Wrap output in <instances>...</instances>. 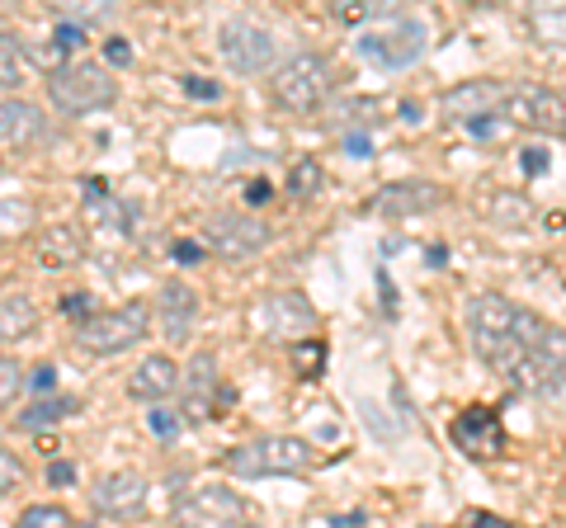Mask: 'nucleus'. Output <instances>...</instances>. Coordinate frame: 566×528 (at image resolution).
<instances>
[{"label":"nucleus","instance_id":"obj_1","mask_svg":"<svg viewBox=\"0 0 566 528\" xmlns=\"http://www.w3.org/2000/svg\"><path fill=\"white\" fill-rule=\"evenodd\" d=\"M468 340L495 378L515 387L524 368V307L501 293H476L468 303Z\"/></svg>","mask_w":566,"mask_h":528},{"label":"nucleus","instance_id":"obj_2","mask_svg":"<svg viewBox=\"0 0 566 528\" xmlns=\"http://www.w3.org/2000/svg\"><path fill=\"white\" fill-rule=\"evenodd\" d=\"M222 467L232 472V477H245V482L303 477V472L316 467V448L307 444V439H297V434H264V439H251V444L227 448Z\"/></svg>","mask_w":566,"mask_h":528},{"label":"nucleus","instance_id":"obj_3","mask_svg":"<svg viewBox=\"0 0 566 528\" xmlns=\"http://www.w3.org/2000/svg\"><path fill=\"white\" fill-rule=\"evenodd\" d=\"M274 104L289 114H316L335 95V66L326 52H293L289 62L274 66L270 76Z\"/></svg>","mask_w":566,"mask_h":528},{"label":"nucleus","instance_id":"obj_4","mask_svg":"<svg viewBox=\"0 0 566 528\" xmlns=\"http://www.w3.org/2000/svg\"><path fill=\"white\" fill-rule=\"evenodd\" d=\"M520 392H566V330L547 326L524 307V368L515 378Z\"/></svg>","mask_w":566,"mask_h":528},{"label":"nucleus","instance_id":"obj_5","mask_svg":"<svg viewBox=\"0 0 566 528\" xmlns=\"http://www.w3.org/2000/svg\"><path fill=\"white\" fill-rule=\"evenodd\" d=\"M48 99L57 104L66 118H85L99 109H114L118 99V81L104 72L99 62H62L48 76Z\"/></svg>","mask_w":566,"mask_h":528},{"label":"nucleus","instance_id":"obj_6","mask_svg":"<svg viewBox=\"0 0 566 528\" xmlns=\"http://www.w3.org/2000/svg\"><path fill=\"white\" fill-rule=\"evenodd\" d=\"M151 326V307L147 303H123V307H109V311H91L85 321L76 326V345L85 355H123L133 349Z\"/></svg>","mask_w":566,"mask_h":528},{"label":"nucleus","instance_id":"obj_7","mask_svg":"<svg viewBox=\"0 0 566 528\" xmlns=\"http://www.w3.org/2000/svg\"><path fill=\"white\" fill-rule=\"evenodd\" d=\"M424 47H430L424 20H387L378 29L359 33V57L374 62L378 72H406V66H416L424 57Z\"/></svg>","mask_w":566,"mask_h":528},{"label":"nucleus","instance_id":"obj_8","mask_svg":"<svg viewBox=\"0 0 566 528\" xmlns=\"http://www.w3.org/2000/svg\"><path fill=\"white\" fill-rule=\"evenodd\" d=\"M251 519H255V509L232 486H199L175 505V524H189V528H237Z\"/></svg>","mask_w":566,"mask_h":528},{"label":"nucleus","instance_id":"obj_9","mask_svg":"<svg viewBox=\"0 0 566 528\" xmlns=\"http://www.w3.org/2000/svg\"><path fill=\"white\" fill-rule=\"evenodd\" d=\"M505 118L528 133L566 137V91H553V85H510Z\"/></svg>","mask_w":566,"mask_h":528},{"label":"nucleus","instance_id":"obj_10","mask_svg":"<svg viewBox=\"0 0 566 528\" xmlns=\"http://www.w3.org/2000/svg\"><path fill=\"white\" fill-rule=\"evenodd\" d=\"M270 241L274 232L251 213H212L203 226V245L222 260H255Z\"/></svg>","mask_w":566,"mask_h":528},{"label":"nucleus","instance_id":"obj_11","mask_svg":"<svg viewBox=\"0 0 566 528\" xmlns=\"http://www.w3.org/2000/svg\"><path fill=\"white\" fill-rule=\"evenodd\" d=\"M505 104H510V81H463L449 85L439 109L453 123H476V118H505Z\"/></svg>","mask_w":566,"mask_h":528},{"label":"nucleus","instance_id":"obj_12","mask_svg":"<svg viewBox=\"0 0 566 528\" xmlns=\"http://www.w3.org/2000/svg\"><path fill=\"white\" fill-rule=\"evenodd\" d=\"M218 47H222V57H227L232 72L251 76V72H270V66H274V39L260 24H245V20L222 24Z\"/></svg>","mask_w":566,"mask_h":528},{"label":"nucleus","instance_id":"obj_13","mask_svg":"<svg viewBox=\"0 0 566 528\" xmlns=\"http://www.w3.org/2000/svg\"><path fill=\"white\" fill-rule=\"evenodd\" d=\"M453 444L463 448L468 457H501L505 453V425H501V411L491 406H468L463 415L453 420Z\"/></svg>","mask_w":566,"mask_h":528},{"label":"nucleus","instance_id":"obj_14","mask_svg":"<svg viewBox=\"0 0 566 528\" xmlns=\"http://www.w3.org/2000/svg\"><path fill=\"white\" fill-rule=\"evenodd\" d=\"M142 505H147V482L137 472H109L91 490V509L99 519H133L142 515Z\"/></svg>","mask_w":566,"mask_h":528},{"label":"nucleus","instance_id":"obj_15","mask_svg":"<svg viewBox=\"0 0 566 528\" xmlns=\"http://www.w3.org/2000/svg\"><path fill=\"white\" fill-rule=\"evenodd\" d=\"M444 203V189L430 184V180H401V184H382L378 199H374V213L378 218H420V213H434Z\"/></svg>","mask_w":566,"mask_h":528},{"label":"nucleus","instance_id":"obj_16","mask_svg":"<svg viewBox=\"0 0 566 528\" xmlns=\"http://www.w3.org/2000/svg\"><path fill=\"white\" fill-rule=\"evenodd\" d=\"M48 133V118L29 99H0V151H33Z\"/></svg>","mask_w":566,"mask_h":528},{"label":"nucleus","instance_id":"obj_17","mask_svg":"<svg viewBox=\"0 0 566 528\" xmlns=\"http://www.w3.org/2000/svg\"><path fill=\"white\" fill-rule=\"evenodd\" d=\"M193 321H199V297L189 284H166L156 293V326L170 345H185L193 336Z\"/></svg>","mask_w":566,"mask_h":528},{"label":"nucleus","instance_id":"obj_18","mask_svg":"<svg viewBox=\"0 0 566 528\" xmlns=\"http://www.w3.org/2000/svg\"><path fill=\"white\" fill-rule=\"evenodd\" d=\"M170 392H180V363L170 355H147L133 368V378H128L133 401H166Z\"/></svg>","mask_w":566,"mask_h":528},{"label":"nucleus","instance_id":"obj_19","mask_svg":"<svg viewBox=\"0 0 566 528\" xmlns=\"http://www.w3.org/2000/svg\"><path fill=\"white\" fill-rule=\"evenodd\" d=\"M212 387H218V359L212 355H199L189 363V392H185V420L189 425H203L212 411Z\"/></svg>","mask_w":566,"mask_h":528},{"label":"nucleus","instance_id":"obj_20","mask_svg":"<svg viewBox=\"0 0 566 528\" xmlns=\"http://www.w3.org/2000/svg\"><path fill=\"white\" fill-rule=\"evenodd\" d=\"M39 260L48 264V270H71V264L85 260V236L71 222L48 226V232L39 236Z\"/></svg>","mask_w":566,"mask_h":528},{"label":"nucleus","instance_id":"obj_21","mask_svg":"<svg viewBox=\"0 0 566 528\" xmlns=\"http://www.w3.org/2000/svg\"><path fill=\"white\" fill-rule=\"evenodd\" d=\"M29 336H39V307L29 293H6L0 297V340L20 345Z\"/></svg>","mask_w":566,"mask_h":528},{"label":"nucleus","instance_id":"obj_22","mask_svg":"<svg viewBox=\"0 0 566 528\" xmlns=\"http://www.w3.org/2000/svg\"><path fill=\"white\" fill-rule=\"evenodd\" d=\"M335 20L349 24V29H364L374 20H392V14L401 10V0H331Z\"/></svg>","mask_w":566,"mask_h":528},{"label":"nucleus","instance_id":"obj_23","mask_svg":"<svg viewBox=\"0 0 566 528\" xmlns=\"http://www.w3.org/2000/svg\"><path fill=\"white\" fill-rule=\"evenodd\" d=\"M24 76H29V52L20 47L14 33L0 29V91H20Z\"/></svg>","mask_w":566,"mask_h":528},{"label":"nucleus","instance_id":"obj_24","mask_svg":"<svg viewBox=\"0 0 566 528\" xmlns=\"http://www.w3.org/2000/svg\"><path fill=\"white\" fill-rule=\"evenodd\" d=\"M66 415H76V397H43V401H33L29 411H20V430H48V425H62Z\"/></svg>","mask_w":566,"mask_h":528},{"label":"nucleus","instance_id":"obj_25","mask_svg":"<svg viewBox=\"0 0 566 528\" xmlns=\"http://www.w3.org/2000/svg\"><path fill=\"white\" fill-rule=\"evenodd\" d=\"M48 10H57L62 20H81V24H99L109 20V14L118 10V0H43Z\"/></svg>","mask_w":566,"mask_h":528},{"label":"nucleus","instance_id":"obj_26","mask_svg":"<svg viewBox=\"0 0 566 528\" xmlns=\"http://www.w3.org/2000/svg\"><path fill=\"white\" fill-rule=\"evenodd\" d=\"M534 29H538V39L566 43V0H538L534 6Z\"/></svg>","mask_w":566,"mask_h":528},{"label":"nucleus","instance_id":"obj_27","mask_svg":"<svg viewBox=\"0 0 566 528\" xmlns=\"http://www.w3.org/2000/svg\"><path fill=\"white\" fill-rule=\"evenodd\" d=\"M322 184H326V170H322V161H312V156L289 170V193H293V199H316Z\"/></svg>","mask_w":566,"mask_h":528},{"label":"nucleus","instance_id":"obj_28","mask_svg":"<svg viewBox=\"0 0 566 528\" xmlns=\"http://www.w3.org/2000/svg\"><path fill=\"white\" fill-rule=\"evenodd\" d=\"M293 363H297V373L303 378H316L326 368V345L322 336H303V340H293Z\"/></svg>","mask_w":566,"mask_h":528},{"label":"nucleus","instance_id":"obj_29","mask_svg":"<svg viewBox=\"0 0 566 528\" xmlns=\"http://www.w3.org/2000/svg\"><path fill=\"white\" fill-rule=\"evenodd\" d=\"M20 392H29V373L14 359H0V411L14 406L20 401Z\"/></svg>","mask_w":566,"mask_h":528},{"label":"nucleus","instance_id":"obj_30","mask_svg":"<svg viewBox=\"0 0 566 528\" xmlns=\"http://www.w3.org/2000/svg\"><path fill=\"white\" fill-rule=\"evenodd\" d=\"M20 524L24 528H62V524H71V515L62 505H29V509H20Z\"/></svg>","mask_w":566,"mask_h":528},{"label":"nucleus","instance_id":"obj_31","mask_svg":"<svg viewBox=\"0 0 566 528\" xmlns=\"http://www.w3.org/2000/svg\"><path fill=\"white\" fill-rule=\"evenodd\" d=\"M524 218H528L524 193H501V199H495V222L501 226H524Z\"/></svg>","mask_w":566,"mask_h":528},{"label":"nucleus","instance_id":"obj_32","mask_svg":"<svg viewBox=\"0 0 566 528\" xmlns=\"http://www.w3.org/2000/svg\"><path fill=\"white\" fill-rule=\"evenodd\" d=\"M14 486H24V463L10 448H0V500H6Z\"/></svg>","mask_w":566,"mask_h":528},{"label":"nucleus","instance_id":"obj_33","mask_svg":"<svg viewBox=\"0 0 566 528\" xmlns=\"http://www.w3.org/2000/svg\"><path fill=\"white\" fill-rule=\"evenodd\" d=\"M52 43H57V52H76V47H85V29H81V20L57 24V33H52Z\"/></svg>","mask_w":566,"mask_h":528},{"label":"nucleus","instance_id":"obj_34","mask_svg":"<svg viewBox=\"0 0 566 528\" xmlns=\"http://www.w3.org/2000/svg\"><path fill=\"white\" fill-rule=\"evenodd\" d=\"M147 425H151L156 439H175V434H180V415H175V411H151Z\"/></svg>","mask_w":566,"mask_h":528},{"label":"nucleus","instance_id":"obj_35","mask_svg":"<svg viewBox=\"0 0 566 528\" xmlns=\"http://www.w3.org/2000/svg\"><path fill=\"white\" fill-rule=\"evenodd\" d=\"M62 311H66V316H71V321H76V326H81V321H85V316H91V311H95V297H91V293H71V297H66V303H62Z\"/></svg>","mask_w":566,"mask_h":528},{"label":"nucleus","instance_id":"obj_36","mask_svg":"<svg viewBox=\"0 0 566 528\" xmlns=\"http://www.w3.org/2000/svg\"><path fill=\"white\" fill-rule=\"evenodd\" d=\"M52 387H57V368L52 363H39L29 373V392H52Z\"/></svg>","mask_w":566,"mask_h":528},{"label":"nucleus","instance_id":"obj_37","mask_svg":"<svg viewBox=\"0 0 566 528\" xmlns=\"http://www.w3.org/2000/svg\"><path fill=\"white\" fill-rule=\"evenodd\" d=\"M175 260H180V264H199L203 255H208V245L203 241H175V251H170Z\"/></svg>","mask_w":566,"mask_h":528},{"label":"nucleus","instance_id":"obj_38","mask_svg":"<svg viewBox=\"0 0 566 528\" xmlns=\"http://www.w3.org/2000/svg\"><path fill=\"white\" fill-rule=\"evenodd\" d=\"M185 91H189L193 99H218V95H222L218 81H203V76H185Z\"/></svg>","mask_w":566,"mask_h":528},{"label":"nucleus","instance_id":"obj_39","mask_svg":"<svg viewBox=\"0 0 566 528\" xmlns=\"http://www.w3.org/2000/svg\"><path fill=\"white\" fill-rule=\"evenodd\" d=\"M104 57H109L114 66H128L133 62V47L123 43V39H109V43H104Z\"/></svg>","mask_w":566,"mask_h":528},{"label":"nucleus","instance_id":"obj_40","mask_svg":"<svg viewBox=\"0 0 566 528\" xmlns=\"http://www.w3.org/2000/svg\"><path fill=\"white\" fill-rule=\"evenodd\" d=\"M520 166H524V175H543V170H547V151H543V147L524 151V156H520Z\"/></svg>","mask_w":566,"mask_h":528},{"label":"nucleus","instance_id":"obj_41","mask_svg":"<svg viewBox=\"0 0 566 528\" xmlns=\"http://www.w3.org/2000/svg\"><path fill=\"white\" fill-rule=\"evenodd\" d=\"M345 151L349 156H364V161H368V156H374V142H368V133H349L345 137Z\"/></svg>","mask_w":566,"mask_h":528},{"label":"nucleus","instance_id":"obj_42","mask_svg":"<svg viewBox=\"0 0 566 528\" xmlns=\"http://www.w3.org/2000/svg\"><path fill=\"white\" fill-rule=\"evenodd\" d=\"M463 524H476V528H501L505 519H501V515H491V509H468Z\"/></svg>","mask_w":566,"mask_h":528},{"label":"nucleus","instance_id":"obj_43","mask_svg":"<svg viewBox=\"0 0 566 528\" xmlns=\"http://www.w3.org/2000/svg\"><path fill=\"white\" fill-rule=\"evenodd\" d=\"M48 482L52 486H71V482H76V467H71V463H52L48 467Z\"/></svg>","mask_w":566,"mask_h":528},{"label":"nucleus","instance_id":"obj_44","mask_svg":"<svg viewBox=\"0 0 566 528\" xmlns=\"http://www.w3.org/2000/svg\"><path fill=\"white\" fill-rule=\"evenodd\" d=\"M270 199H274V189L264 184V180H251V189H245V203L260 208V203H270Z\"/></svg>","mask_w":566,"mask_h":528},{"label":"nucleus","instance_id":"obj_45","mask_svg":"<svg viewBox=\"0 0 566 528\" xmlns=\"http://www.w3.org/2000/svg\"><path fill=\"white\" fill-rule=\"evenodd\" d=\"M359 524H368L364 509H349V515H335V519H331V528H359Z\"/></svg>","mask_w":566,"mask_h":528},{"label":"nucleus","instance_id":"obj_46","mask_svg":"<svg viewBox=\"0 0 566 528\" xmlns=\"http://www.w3.org/2000/svg\"><path fill=\"white\" fill-rule=\"evenodd\" d=\"M482 6H501V0H482Z\"/></svg>","mask_w":566,"mask_h":528}]
</instances>
